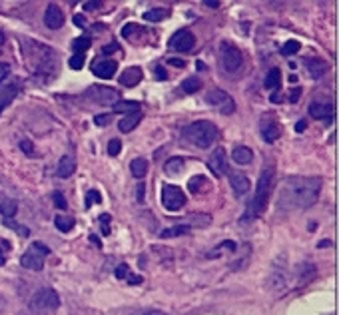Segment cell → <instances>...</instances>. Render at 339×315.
Returning a JSON list of instances; mask_svg holds the SVG:
<instances>
[{
	"label": "cell",
	"instance_id": "cell-12",
	"mask_svg": "<svg viewBox=\"0 0 339 315\" xmlns=\"http://www.w3.org/2000/svg\"><path fill=\"white\" fill-rule=\"evenodd\" d=\"M196 44V36L190 30H178L169 38V48L176 52H190Z\"/></svg>",
	"mask_w": 339,
	"mask_h": 315
},
{
	"label": "cell",
	"instance_id": "cell-23",
	"mask_svg": "<svg viewBox=\"0 0 339 315\" xmlns=\"http://www.w3.org/2000/svg\"><path fill=\"white\" fill-rule=\"evenodd\" d=\"M140 122H142V112H132V114H128L126 118H122V120L118 122V128H120V132L128 134V132H132Z\"/></svg>",
	"mask_w": 339,
	"mask_h": 315
},
{
	"label": "cell",
	"instance_id": "cell-36",
	"mask_svg": "<svg viewBox=\"0 0 339 315\" xmlns=\"http://www.w3.org/2000/svg\"><path fill=\"white\" fill-rule=\"evenodd\" d=\"M164 170H166L168 174H178V172H182V170H184V160H182V158H172V160L166 162Z\"/></svg>",
	"mask_w": 339,
	"mask_h": 315
},
{
	"label": "cell",
	"instance_id": "cell-48",
	"mask_svg": "<svg viewBox=\"0 0 339 315\" xmlns=\"http://www.w3.org/2000/svg\"><path fill=\"white\" fill-rule=\"evenodd\" d=\"M8 74H10V66L6 62H0V84H2V80L8 78Z\"/></svg>",
	"mask_w": 339,
	"mask_h": 315
},
{
	"label": "cell",
	"instance_id": "cell-63",
	"mask_svg": "<svg viewBox=\"0 0 339 315\" xmlns=\"http://www.w3.org/2000/svg\"><path fill=\"white\" fill-rule=\"evenodd\" d=\"M327 246H331V242H319V248H327Z\"/></svg>",
	"mask_w": 339,
	"mask_h": 315
},
{
	"label": "cell",
	"instance_id": "cell-46",
	"mask_svg": "<svg viewBox=\"0 0 339 315\" xmlns=\"http://www.w3.org/2000/svg\"><path fill=\"white\" fill-rule=\"evenodd\" d=\"M110 120H112L110 114H100V116L94 118V124H96V126H106V124H110Z\"/></svg>",
	"mask_w": 339,
	"mask_h": 315
},
{
	"label": "cell",
	"instance_id": "cell-15",
	"mask_svg": "<svg viewBox=\"0 0 339 315\" xmlns=\"http://www.w3.org/2000/svg\"><path fill=\"white\" fill-rule=\"evenodd\" d=\"M207 168H209V170L214 172V176H218V178H222V176H226V174L230 172V168H228V158H226V150H224V148H218V150L209 156Z\"/></svg>",
	"mask_w": 339,
	"mask_h": 315
},
{
	"label": "cell",
	"instance_id": "cell-55",
	"mask_svg": "<svg viewBox=\"0 0 339 315\" xmlns=\"http://www.w3.org/2000/svg\"><path fill=\"white\" fill-rule=\"evenodd\" d=\"M203 4H205L207 8H220V2H216V0H205Z\"/></svg>",
	"mask_w": 339,
	"mask_h": 315
},
{
	"label": "cell",
	"instance_id": "cell-34",
	"mask_svg": "<svg viewBox=\"0 0 339 315\" xmlns=\"http://www.w3.org/2000/svg\"><path fill=\"white\" fill-rule=\"evenodd\" d=\"M188 220L192 225H196V227H207L209 223H211V216H205V214H192V216H188Z\"/></svg>",
	"mask_w": 339,
	"mask_h": 315
},
{
	"label": "cell",
	"instance_id": "cell-31",
	"mask_svg": "<svg viewBox=\"0 0 339 315\" xmlns=\"http://www.w3.org/2000/svg\"><path fill=\"white\" fill-rule=\"evenodd\" d=\"M188 188H190L192 193H203V191H207V189H209V182H207L203 176H196V178H192V180H190Z\"/></svg>",
	"mask_w": 339,
	"mask_h": 315
},
{
	"label": "cell",
	"instance_id": "cell-7",
	"mask_svg": "<svg viewBox=\"0 0 339 315\" xmlns=\"http://www.w3.org/2000/svg\"><path fill=\"white\" fill-rule=\"evenodd\" d=\"M58 305H60V297L50 287L36 291L34 297L30 299V309H34V311H50V309H56Z\"/></svg>",
	"mask_w": 339,
	"mask_h": 315
},
{
	"label": "cell",
	"instance_id": "cell-27",
	"mask_svg": "<svg viewBox=\"0 0 339 315\" xmlns=\"http://www.w3.org/2000/svg\"><path fill=\"white\" fill-rule=\"evenodd\" d=\"M16 212H18V204H16L14 200H4V202H0V214H2L4 220H12V218L16 216Z\"/></svg>",
	"mask_w": 339,
	"mask_h": 315
},
{
	"label": "cell",
	"instance_id": "cell-37",
	"mask_svg": "<svg viewBox=\"0 0 339 315\" xmlns=\"http://www.w3.org/2000/svg\"><path fill=\"white\" fill-rule=\"evenodd\" d=\"M300 48H302V44H300L298 40H289V42H285V44L281 46V54H283V56H293V54L300 52Z\"/></svg>",
	"mask_w": 339,
	"mask_h": 315
},
{
	"label": "cell",
	"instance_id": "cell-8",
	"mask_svg": "<svg viewBox=\"0 0 339 315\" xmlns=\"http://www.w3.org/2000/svg\"><path fill=\"white\" fill-rule=\"evenodd\" d=\"M205 102H207L211 108H216L220 114H226V116H228V114H234V112H236V100L228 94V92L220 90V88L209 90L207 96H205Z\"/></svg>",
	"mask_w": 339,
	"mask_h": 315
},
{
	"label": "cell",
	"instance_id": "cell-9",
	"mask_svg": "<svg viewBox=\"0 0 339 315\" xmlns=\"http://www.w3.org/2000/svg\"><path fill=\"white\" fill-rule=\"evenodd\" d=\"M260 134H262V138H264L268 144H273V142L281 136V126H279L277 116H275L273 112L262 114V118H260Z\"/></svg>",
	"mask_w": 339,
	"mask_h": 315
},
{
	"label": "cell",
	"instance_id": "cell-62",
	"mask_svg": "<svg viewBox=\"0 0 339 315\" xmlns=\"http://www.w3.org/2000/svg\"><path fill=\"white\" fill-rule=\"evenodd\" d=\"M4 42H6V36H4V32L0 30V46H2V44H4Z\"/></svg>",
	"mask_w": 339,
	"mask_h": 315
},
{
	"label": "cell",
	"instance_id": "cell-41",
	"mask_svg": "<svg viewBox=\"0 0 339 315\" xmlns=\"http://www.w3.org/2000/svg\"><path fill=\"white\" fill-rule=\"evenodd\" d=\"M120 150H122V142H120V140H112V142L108 144V154H110V156H118Z\"/></svg>",
	"mask_w": 339,
	"mask_h": 315
},
{
	"label": "cell",
	"instance_id": "cell-53",
	"mask_svg": "<svg viewBox=\"0 0 339 315\" xmlns=\"http://www.w3.org/2000/svg\"><path fill=\"white\" fill-rule=\"evenodd\" d=\"M144 191H146V184H138V202L144 204Z\"/></svg>",
	"mask_w": 339,
	"mask_h": 315
},
{
	"label": "cell",
	"instance_id": "cell-56",
	"mask_svg": "<svg viewBox=\"0 0 339 315\" xmlns=\"http://www.w3.org/2000/svg\"><path fill=\"white\" fill-rule=\"evenodd\" d=\"M114 50H118V44H110V46H104V54H108V52H114Z\"/></svg>",
	"mask_w": 339,
	"mask_h": 315
},
{
	"label": "cell",
	"instance_id": "cell-6",
	"mask_svg": "<svg viewBox=\"0 0 339 315\" xmlns=\"http://www.w3.org/2000/svg\"><path fill=\"white\" fill-rule=\"evenodd\" d=\"M220 62H222L224 70L237 72L241 68V64H243V54H241V50L237 48L236 44L222 42V46H220Z\"/></svg>",
	"mask_w": 339,
	"mask_h": 315
},
{
	"label": "cell",
	"instance_id": "cell-22",
	"mask_svg": "<svg viewBox=\"0 0 339 315\" xmlns=\"http://www.w3.org/2000/svg\"><path fill=\"white\" fill-rule=\"evenodd\" d=\"M232 160L239 164V166H245V164H251L253 160V152L247 148V146H236L234 152H232Z\"/></svg>",
	"mask_w": 339,
	"mask_h": 315
},
{
	"label": "cell",
	"instance_id": "cell-43",
	"mask_svg": "<svg viewBox=\"0 0 339 315\" xmlns=\"http://www.w3.org/2000/svg\"><path fill=\"white\" fill-rule=\"evenodd\" d=\"M128 273H130V265H126V263H120V265L116 267V271H114V275H116L118 280H124Z\"/></svg>",
	"mask_w": 339,
	"mask_h": 315
},
{
	"label": "cell",
	"instance_id": "cell-33",
	"mask_svg": "<svg viewBox=\"0 0 339 315\" xmlns=\"http://www.w3.org/2000/svg\"><path fill=\"white\" fill-rule=\"evenodd\" d=\"M54 225H56V229H60L62 233H68V231L74 227V218L58 216V218H54Z\"/></svg>",
	"mask_w": 339,
	"mask_h": 315
},
{
	"label": "cell",
	"instance_id": "cell-51",
	"mask_svg": "<svg viewBox=\"0 0 339 315\" xmlns=\"http://www.w3.org/2000/svg\"><path fill=\"white\" fill-rule=\"evenodd\" d=\"M156 78L158 80H168V72L162 66H156Z\"/></svg>",
	"mask_w": 339,
	"mask_h": 315
},
{
	"label": "cell",
	"instance_id": "cell-47",
	"mask_svg": "<svg viewBox=\"0 0 339 315\" xmlns=\"http://www.w3.org/2000/svg\"><path fill=\"white\" fill-rule=\"evenodd\" d=\"M136 30H138V24H126V26L122 28V36H124V38H130V36H134Z\"/></svg>",
	"mask_w": 339,
	"mask_h": 315
},
{
	"label": "cell",
	"instance_id": "cell-26",
	"mask_svg": "<svg viewBox=\"0 0 339 315\" xmlns=\"http://www.w3.org/2000/svg\"><path fill=\"white\" fill-rule=\"evenodd\" d=\"M112 108H114V112L132 114V112H140V102H136V100H118Z\"/></svg>",
	"mask_w": 339,
	"mask_h": 315
},
{
	"label": "cell",
	"instance_id": "cell-14",
	"mask_svg": "<svg viewBox=\"0 0 339 315\" xmlns=\"http://www.w3.org/2000/svg\"><path fill=\"white\" fill-rule=\"evenodd\" d=\"M309 116L315 120H321L325 124H331L333 122V104L331 102H311Z\"/></svg>",
	"mask_w": 339,
	"mask_h": 315
},
{
	"label": "cell",
	"instance_id": "cell-58",
	"mask_svg": "<svg viewBox=\"0 0 339 315\" xmlns=\"http://www.w3.org/2000/svg\"><path fill=\"white\" fill-rule=\"evenodd\" d=\"M295 130H298V132H304L305 130V120H300V122L295 124Z\"/></svg>",
	"mask_w": 339,
	"mask_h": 315
},
{
	"label": "cell",
	"instance_id": "cell-16",
	"mask_svg": "<svg viewBox=\"0 0 339 315\" xmlns=\"http://www.w3.org/2000/svg\"><path fill=\"white\" fill-rule=\"evenodd\" d=\"M44 24H46L50 30H58V28L64 26V12L60 10L58 4H48V6H46Z\"/></svg>",
	"mask_w": 339,
	"mask_h": 315
},
{
	"label": "cell",
	"instance_id": "cell-57",
	"mask_svg": "<svg viewBox=\"0 0 339 315\" xmlns=\"http://www.w3.org/2000/svg\"><path fill=\"white\" fill-rule=\"evenodd\" d=\"M144 315H168V313H164V311H158V309H148Z\"/></svg>",
	"mask_w": 339,
	"mask_h": 315
},
{
	"label": "cell",
	"instance_id": "cell-4",
	"mask_svg": "<svg viewBox=\"0 0 339 315\" xmlns=\"http://www.w3.org/2000/svg\"><path fill=\"white\" fill-rule=\"evenodd\" d=\"M182 134H184V138H186L190 144H194L196 148L205 150V148H209V146L216 142V138H218V128L214 126L211 122H207V120H198V122H194V124L184 128Z\"/></svg>",
	"mask_w": 339,
	"mask_h": 315
},
{
	"label": "cell",
	"instance_id": "cell-50",
	"mask_svg": "<svg viewBox=\"0 0 339 315\" xmlns=\"http://www.w3.org/2000/svg\"><path fill=\"white\" fill-rule=\"evenodd\" d=\"M74 24H76L78 28H86V18H84L82 14H76V16H74Z\"/></svg>",
	"mask_w": 339,
	"mask_h": 315
},
{
	"label": "cell",
	"instance_id": "cell-42",
	"mask_svg": "<svg viewBox=\"0 0 339 315\" xmlns=\"http://www.w3.org/2000/svg\"><path fill=\"white\" fill-rule=\"evenodd\" d=\"M52 200H54V204H56V208H60V210H66V198L60 193V191H54L52 193Z\"/></svg>",
	"mask_w": 339,
	"mask_h": 315
},
{
	"label": "cell",
	"instance_id": "cell-60",
	"mask_svg": "<svg viewBox=\"0 0 339 315\" xmlns=\"http://www.w3.org/2000/svg\"><path fill=\"white\" fill-rule=\"evenodd\" d=\"M270 100H271V102H281V96H279V90H277L275 94H271Z\"/></svg>",
	"mask_w": 339,
	"mask_h": 315
},
{
	"label": "cell",
	"instance_id": "cell-3",
	"mask_svg": "<svg viewBox=\"0 0 339 315\" xmlns=\"http://www.w3.org/2000/svg\"><path fill=\"white\" fill-rule=\"evenodd\" d=\"M273 182H275V166L268 164L262 174H260V180H258V189L253 193V200L249 204V210L245 214V220H251V218H258L262 216L268 206H270L271 200V191H273Z\"/></svg>",
	"mask_w": 339,
	"mask_h": 315
},
{
	"label": "cell",
	"instance_id": "cell-13",
	"mask_svg": "<svg viewBox=\"0 0 339 315\" xmlns=\"http://www.w3.org/2000/svg\"><path fill=\"white\" fill-rule=\"evenodd\" d=\"M22 82L20 80H10L8 84H0V114L10 106V102L20 94Z\"/></svg>",
	"mask_w": 339,
	"mask_h": 315
},
{
	"label": "cell",
	"instance_id": "cell-30",
	"mask_svg": "<svg viewBox=\"0 0 339 315\" xmlns=\"http://www.w3.org/2000/svg\"><path fill=\"white\" fill-rule=\"evenodd\" d=\"M317 275V269L313 263H302L300 265V284H309Z\"/></svg>",
	"mask_w": 339,
	"mask_h": 315
},
{
	"label": "cell",
	"instance_id": "cell-18",
	"mask_svg": "<svg viewBox=\"0 0 339 315\" xmlns=\"http://www.w3.org/2000/svg\"><path fill=\"white\" fill-rule=\"evenodd\" d=\"M116 70H118V64L114 62V60H98V62H94V66H92V72L98 78H104V80L112 78L116 74Z\"/></svg>",
	"mask_w": 339,
	"mask_h": 315
},
{
	"label": "cell",
	"instance_id": "cell-10",
	"mask_svg": "<svg viewBox=\"0 0 339 315\" xmlns=\"http://www.w3.org/2000/svg\"><path fill=\"white\" fill-rule=\"evenodd\" d=\"M162 204L168 212H178L186 206V193L178 186H164L162 188Z\"/></svg>",
	"mask_w": 339,
	"mask_h": 315
},
{
	"label": "cell",
	"instance_id": "cell-19",
	"mask_svg": "<svg viewBox=\"0 0 339 315\" xmlns=\"http://www.w3.org/2000/svg\"><path fill=\"white\" fill-rule=\"evenodd\" d=\"M74 172H76V160H74V156H72V154H66V156L60 158L58 168H56V176L62 178V180H66Z\"/></svg>",
	"mask_w": 339,
	"mask_h": 315
},
{
	"label": "cell",
	"instance_id": "cell-35",
	"mask_svg": "<svg viewBox=\"0 0 339 315\" xmlns=\"http://www.w3.org/2000/svg\"><path fill=\"white\" fill-rule=\"evenodd\" d=\"M90 46H92V42H90V38H86V36H84V38H76V40L72 42V50H74L76 54H84Z\"/></svg>",
	"mask_w": 339,
	"mask_h": 315
},
{
	"label": "cell",
	"instance_id": "cell-24",
	"mask_svg": "<svg viewBox=\"0 0 339 315\" xmlns=\"http://www.w3.org/2000/svg\"><path fill=\"white\" fill-rule=\"evenodd\" d=\"M279 84H281V72H279V68H271L270 72L266 74V82H264V86H266L268 90L277 92V90H279Z\"/></svg>",
	"mask_w": 339,
	"mask_h": 315
},
{
	"label": "cell",
	"instance_id": "cell-21",
	"mask_svg": "<svg viewBox=\"0 0 339 315\" xmlns=\"http://www.w3.org/2000/svg\"><path fill=\"white\" fill-rule=\"evenodd\" d=\"M305 68L309 70V74H311V78H315V80H319L325 72H327V62H323L321 58H307L305 60Z\"/></svg>",
	"mask_w": 339,
	"mask_h": 315
},
{
	"label": "cell",
	"instance_id": "cell-17",
	"mask_svg": "<svg viewBox=\"0 0 339 315\" xmlns=\"http://www.w3.org/2000/svg\"><path fill=\"white\" fill-rule=\"evenodd\" d=\"M230 174V186L234 188V193H236L237 198H241L243 193H247L249 191V180H247V176H243L241 172H228Z\"/></svg>",
	"mask_w": 339,
	"mask_h": 315
},
{
	"label": "cell",
	"instance_id": "cell-1",
	"mask_svg": "<svg viewBox=\"0 0 339 315\" xmlns=\"http://www.w3.org/2000/svg\"><path fill=\"white\" fill-rule=\"evenodd\" d=\"M319 191H321V178L291 176L281 184L277 206L283 212L307 210V208L315 206V202L319 200Z\"/></svg>",
	"mask_w": 339,
	"mask_h": 315
},
{
	"label": "cell",
	"instance_id": "cell-54",
	"mask_svg": "<svg viewBox=\"0 0 339 315\" xmlns=\"http://www.w3.org/2000/svg\"><path fill=\"white\" fill-rule=\"evenodd\" d=\"M126 280H128V284H132V285H138L140 282H142V278H140V275H132V273H128V275H126Z\"/></svg>",
	"mask_w": 339,
	"mask_h": 315
},
{
	"label": "cell",
	"instance_id": "cell-44",
	"mask_svg": "<svg viewBox=\"0 0 339 315\" xmlns=\"http://www.w3.org/2000/svg\"><path fill=\"white\" fill-rule=\"evenodd\" d=\"M98 220H100L102 223V233H104V235H110V220H112V218H110L108 214H102Z\"/></svg>",
	"mask_w": 339,
	"mask_h": 315
},
{
	"label": "cell",
	"instance_id": "cell-59",
	"mask_svg": "<svg viewBox=\"0 0 339 315\" xmlns=\"http://www.w3.org/2000/svg\"><path fill=\"white\" fill-rule=\"evenodd\" d=\"M169 64H174V66H180V68H184V60H176V58H169Z\"/></svg>",
	"mask_w": 339,
	"mask_h": 315
},
{
	"label": "cell",
	"instance_id": "cell-39",
	"mask_svg": "<svg viewBox=\"0 0 339 315\" xmlns=\"http://www.w3.org/2000/svg\"><path fill=\"white\" fill-rule=\"evenodd\" d=\"M84 62H86L84 54H74V56L68 60V66H70L72 70H82V68H84Z\"/></svg>",
	"mask_w": 339,
	"mask_h": 315
},
{
	"label": "cell",
	"instance_id": "cell-5",
	"mask_svg": "<svg viewBox=\"0 0 339 315\" xmlns=\"http://www.w3.org/2000/svg\"><path fill=\"white\" fill-rule=\"evenodd\" d=\"M50 255V248L42 242H34L32 246L28 248V252L20 257V265L32 271H40L44 267V259Z\"/></svg>",
	"mask_w": 339,
	"mask_h": 315
},
{
	"label": "cell",
	"instance_id": "cell-45",
	"mask_svg": "<svg viewBox=\"0 0 339 315\" xmlns=\"http://www.w3.org/2000/svg\"><path fill=\"white\" fill-rule=\"evenodd\" d=\"M20 150L26 154V156H34V146H32V142L30 140H20Z\"/></svg>",
	"mask_w": 339,
	"mask_h": 315
},
{
	"label": "cell",
	"instance_id": "cell-11",
	"mask_svg": "<svg viewBox=\"0 0 339 315\" xmlns=\"http://www.w3.org/2000/svg\"><path fill=\"white\" fill-rule=\"evenodd\" d=\"M86 98H90L92 102L104 104V106H108V104L114 106L116 100H118V92L114 88H108V86H92V88H88Z\"/></svg>",
	"mask_w": 339,
	"mask_h": 315
},
{
	"label": "cell",
	"instance_id": "cell-61",
	"mask_svg": "<svg viewBox=\"0 0 339 315\" xmlns=\"http://www.w3.org/2000/svg\"><path fill=\"white\" fill-rule=\"evenodd\" d=\"M90 242H92V244H96L98 248H100V246H102V244H100V240H98L96 235H90Z\"/></svg>",
	"mask_w": 339,
	"mask_h": 315
},
{
	"label": "cell",
	"instance_id": "cell-49",
	"mask_svg": "<svg viewBox=\"0 0 339 315\" xmlns=\"http://www.w3.org/2000/svg\"><path fill=\"white\" fill-rule=\"evenodd\" d=\"M98 8H102V2L100 0H92V2H84V10H98Z\"/></svg>",
	"mask_w": 339,
	"mask_h": 315
},
{
	"label": "cell",
	"instance_id": "cell-25",
	"mask_svg": "<svg viewBox=\"0 0 339 315\" xmlns=\"http://www.w3.org/2000/svg\"><path fill=\"white\" fill-rule=\"evenodd\" d=\"M130 172H132V176L138 178V180L146 178V174H148V162H146L144 158H136V160H132V164H130Z\"/></svg>",
	"mask_w": 339,
	"mask_h": 315
},
{
	"label": "cell",
	"instance_id": "cell-28",
	"mask_svg": "<svg viewBox=\"0 0 339 315\" xmlns=\"http://www.w3.org/2000/svg\"><path fill=\"white\" fill-rule=\"evenodd\" d=\"M169 16V10L166 8H152V10H146L144 12V20L146 22H160V20H164V18H168Z\"/></svg>",
	"mask_w": 339,
	"mask_h": 315
},
{
	"label": "cell",
	"instance_id": "cell-20",
	"mask_svg": "<svg viewBox=\"0 0 339 315\" xmlns=\"http://www.w3.org/2000/svg\"><path fill=\"white\" fill-rule=\"evenodd\" d=\"M140 80H142V68H138V66L126 68L124 74H120V82H122V86H126V88H134V86H138Z\"/></svg>",
	"mask_w": 339,
	"mask_h": 315
},
{
	"label": "cell",
	"instance_id": "cell-29",
	"mask_svg": "<svg viewBox=\"0 0 339 315\" xmlns=\"http://www.w3.org/2000/svg\"><path fill=\"white\" fill-rule=\"evenodd\" d=\"M202 80L198 78V76H190V78H186L184 82H182V90L186 92V94H196L198 90H202Z\"/></svg>",
	"mask_w": 339,
	"mask_h": 315
},
{
	"label": "cell",
	"instance_id": "cell-38",
	"mask_svg": "<svg viewBox=\"0 0 339 315\" xmlns=\"http://www.w3.org/2000/svg\"><path fill=\"white\" fill-rule=\"evenodd\" d=\"M224 250H228V252H236L237 246L236 242H224V244H220L218 248H216V252H209L207 253V257H218V255H222Z\"/></svg>",
	"mask_w": 339,
	"mask_h": 315
},
{
	"label": "cell",
	"instance_id": "cell-2",
	"mask_svg": "<svg viewBox=\"0 0 339 315\" xmlns=\"http://www.w3.org/2000/svg\"><path fill=\"white\" fill-rule=\"evenodd\" d=\"M22 50H24L26 64L36 74H54L58 70V56L52 48H48L36 40H24Z\"/></svg>",
	"mask_w": 339,
	"mask_h": 315
},
{
	"label": "cell",
	"instance_id": "cell-32",
	"mask_svg": "<svg viewBox=\"0 0 339 315\" xmlns=\"http://www.w3.org/2000/svg\"><path fill=\"white\" fill-rule=\"evenodd\" d=\"M192 231L190 225H176V227H169V229H164L160 235L162 238H176V235H188Z\"/></svg>",
	"mask_w": 339,
	"mask_h": 315
},
{
	"label": "cell",
	"instance_id": "cell-40",
	"mask_svg": "<svg viewBox=\"0 0 339 315\" xmlns=\"http://www.w3.org/2000/svg\"><path fill=\"white\" fill-rule=\"evenodd\" d=\"M100 191L98 189H90L88 193H86V208H90V206H94V204H100Z\"/></svg>",
	"mask_w": 339,
	"mask_h": 315
},
{
	"label": "cell",
	"instance_id": "cell-52",
	"mask_svg": "<svg viewBox=\"0 0 339 315\" xmlns=\"http://www.w3.org/2000/svg\"><path fill=\"white\" fill-rule=\"evenodd\" d=\"M300 96H302V88H293V90H291V94H289V102H291V104H295V102L300 100Z\"/></svg>",
	"mask_w": 339,
	"mask_h": 315
}]
</instances>
